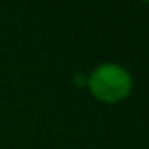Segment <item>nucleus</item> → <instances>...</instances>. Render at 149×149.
Wrapping results in <instances>:
<instances>
[{"label":"nucleus","instance_id":"obj_1","mask_svg":"<svg viewBox=\"0 0 149 149\" xmlns=\"http://www.w3.org/2000/svg\"><path fill=\"white\" fill-rule=\"evenodd\" d=\"M132 74L120 64H101L88 78V88L92 95L102 102H120L132 92Z\"/></svg>","mask_w":149,"mask_h":149},{"label":"nucleus","instance_id":"obj_2","mask_svg":"<svg viewBox=\"0 0 149 149\" xmlns=\"http://www.w3.org/2000/svg\"><path fill=\"white\" fill-rule=\"evenodd\" d=\"M142 2H149V0H142Z\"/></svg>","mask_w":149,"mask_h":149}]
</instances>
